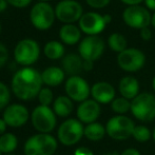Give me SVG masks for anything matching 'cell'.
Wrapping results in <instances>:
<instances>
[{
	"instance_id": "cell-27",
	"label": "cell",
	"mask_w": 155,
	"mask_h": 155,
	"mask_svg": "<svg viewBox=\"0 0 155 155\" xmlns=\"http://www.w3.org/2000/svg\"><path fill=\"white\" fill-rule=\"evenodd\" d=\"M111 108L116 114L124 115L129 111H131V101L124 97L115 98L111 104Z\"/></svg>"
},
{
	"instance_id": "cell-39",
	"label": "cell",
	"mask_w": 155,
	"mask_h": 155,
	"mask_svg": "<svg viewBox=\"0 0 155 155\" xmlns=\"http://www.w3.org/2000/svg\"><path fill=\"white\" fill-rule=\"evenodd\" d=\"M146 3V6H147L149 10L154 11L155 12V0H143Z\"/></svg>"
},
{
	"instance_id": "cell-22",
	"label": "cell",
	"mask_w": 155,
	"mask_h": 155,
	"mask_svg": "<svg viewBox=\"0 0 155 155\" xmlns=\"http://www.w3.org/2000/svg\"><path fill=\"white\" fill-rule=\"evenodd\" d=\"M73 109V100L68 96H58L53 102V111L59 117H68L72 113Z\"/></svg>"
},
{
	"instance_id": "cell-31",
	"label": "cell",
	"mask_w": 155,
	"mask_h": 155,
	"mask_svg": "<svg viewBox=\"0 0 155 155\" xmlns=\"http://www.w3.org/2000/svg\"><path fill=\"white\" fill-rule=\"evenodd\" d=\"M111 0H86L89 6L93 8H104L110 3Z\"/></svg>"
},
{
	"instance_id": "cell-5",
	"label": "cell",
	"mask_w": 155,
	"mask_h": 155,
	"mask_svg": "<svg viewBox=\"0 0 155 155\" xmlns=\"http://www.w3.org/2000/svg\"><path fill=\"white\" fill-rule=\"evenodd\" d=\"M55 8L48 2H38L30 12V20L35 29L39 31H47L55 21Z\"/></svg>"
},
{
	"instance_id": "cell-4",
	"label": "cell",
	"mask_w": 155,
	"mask_h": 155,
	"mask_svg": "<svg viewBox=\"0 0 155 155\" xmlns=\"http://www.w3.org/2000/svg\"><path fill=\"white\" fill-rule=\"evenodd\" d=\"M135 124L126 115H116L111 117L106 124V132L115 140H126L132 136Z\"/></svg>"
},
{
	"instance_id": "cell-41",
	"label": "cell",
	"mask_w": 155,
	"mask_h": 155,
	"mask_svg": "<svg viewBox=\"0 0 155 155\" xmlns=\"http://www.w3.org/2000/svg\"><path fill=\"white\" fill-rule=\"evenodd\" d=\"M8 5V3L6 2V0H0V13L5 11Z\"/></svg>"
},
{
	"instance_id": "cell-35",
	"label": "cell",
	"mask_w": 155,
	"mask_h": 155,
	"mask_svg": "<svg viewBox=\"0 0 155 155\" xmlns=\"http://www.w3.org/2000/svg\"><path fill=\"white\" fill-rule=\"evenodd\" d=\"M75 155H94V153L87 147H79L75 150Z\"/></svg>"
},
{
	"instance_id": "cell-17",
	"label": "cell",
	"mask_w": 155,
	"mask_h": 155,
	"mask_svg": "<svg viewBox=\"0 0 155 155\" xmlns=\"http://www.w3.org/2000/svg\"><path fill=\"white\" fill-rule=\"evenodd\" d=\"M91 95L98 104H110L115 99V89L107 81H98L91 88Z\"/></svg>"
},
{
	"instance_id": "cell-15",
	"label": "cell",
	"mask_w": 155,
	"mask_h": 155,
	"mask_svg": "<svg viewBox=\"0 0 155 155\" xmlns=\"http://www.w3.org/2000/svg\"><path fill=\"white\" fill-rule=\"evenodd\" d=\"M80 31L88 36H98L104 29H106V22L104 20V16L96 12L84 13L81 18L78 21Z\"/></svg>"
},
{
	"instance_id": "cell-28",
	"label": "cell",
	"mask_w": 155,
	"mask_h": 155,
	"mask_svg": "<svg viewBox=\"0 0 155 155\" xmlns=\"http://www.w3.org/2000/svg\"><path fill=\"white\" fill-rule=\"evenodd\" d=\"M132 136L134 137L135 140L139 143H146L152 137V133L146 126H136L133 131Z\"/></svg>"
},
{
	"instance_id": "cell-50",
	"label": "cell",
	"mask_w": 155,
	"mask_h": 155,
	"mask_svg": "<svg viewBox=\"0 0 155 155\" xmlns=\"http://www.w3.org/2000/svg\"><path fill=\"white\" fill-rule=\"evenodd\" d=\"M0 155H2V153H1V152H0Z\"/></svg>"
},
{
	"instance_id": "cell-25",
	"label": "cell",
	"mask_w": 155,
	"mask_h": 155,
	"mask_svg": "<svg viewBox=\"0 0 155 155\" xmlns=\"http://www.w3.org/2000/svg\"><path fill=\"white\" fill-rule=\"evenodd\" d=\"M18 139L13 133H4L0 136V152L2 154L13 153L17 149Z\"/></svg>"
},
{
	"instance_id": "cell-36",
	"label": "cell",
	"mask_w": 155,
	"mask_h": 155,
	"mask_svg": "<svg viewBox=\"0 0 155 155\" xmlns=\"http://www.w3.org/2000/svg\"><path fill=\"white\" fill-rule=\"evenodd\" d=\"M120 155H140V152L134 148H129V149H126L121 152Z\"/></svg>"
},
{
	"instance_id": "cell-9",
	"label": "cell",
	"mask_w": 155,
	"mask_h": 155,
	"mask_svg": "<svg viewBox=\"0 0 155 155\" xmlns=\"http://www.w3.org/2000/svg\"><path fill=\"white\" fill-rule=\"evenodd\" d=\"M56 18L64 25H73L84 15L81 4L76 0H61L55 8Z\"/></svg>"
},
{
	"instance_id": "cell-49",
	"label": "cell",
	"mask_w": 155,
	"mask_h": 155,
	"mask_svg": "<svg viewBox=\"0 0 155 155\" xmlns=\"http://www.w3.org/2000/svg\"><path fill=\"white\" fill-rule=\"evenodd\" d=\"M0 31H1V25H0Z\"/></svg>"
},
{
	"instance_id": "cell-33",
	"label": "cell",
	"mask_w": 155,
	"mask_h": 155,
	"mask_svg": "<svg viewBox=\"0 0 155 155\" xmlns=\"http://www.w3.org/2000/svg\"><path fill=\"white\" fill-rule=\"evenodd\" d=\"M6 2L10 5L14 6V8H27L28 5H30L32 0H6Z\"/></svg>"
},
{
	"instance_id": "cell-45",
	"label": "cell",
	"mask_w": 155,
	"mask_h": 155,
	"mask_svg": "<svg viewBox=\"0 0 155 155\" xmlns=\"http://www.w3.org/2000/svg\"><path fill=\"white\" fill-rule=\"evenodd\" d=\"M152 87H153V90L155 92V77L153 78V80H152Z\"/></svg>"
},
{
	"instance_id": "cell-42",
	"label": "cell",
	"mask_w": 155,
	"mask_h": 155,
	"mask_svg": "<svg viewBox=\"0 0 155 155\" xmlns=\"http://www.w3.org/2000/svg\"><path fill=\"white\" fill-rule=\"evenodd\" d=\"M104 22H106V25H109V23L112 21V17H111V15L106 14V15H104Z\"/></svg>"
},
{
	"instance_id": "cell-18",
	"label": "cell",
	"mask_w": 155,
	"mask_h": 155,
	"mask_svg": "<svg viewBox=\"0 0 155 155\" xmlns=\"http://www.w3.org/2000/svg\"><path fill=\"white\" fill-rule=\"evenodd\" d=\"M118 90L121 97L133 100L139 94V82L133 76H124L119 81Z\"/></svg>"
},
{
	"instance_id": "cell-34",
	"label": "cell",
	"mask_w": 155,
	"mask_h": 155,
	"mask_svg": "<svg viewBox=\"0 0 155 155\" xmlns=\"http://www.w3.org/2000/svg\"><path fill=\"white\" fill-rule=\"evenodd\" d=\"M140 37L145 41H149L152 38V31L149 29V27L140 30Z\"/></svg>"
},
{
	"instance_id": "cell-29",
	"label": "cell",
	"mask_w": 155,
	"mask_h": 155,
	"mask_svg": "<svg viewBox=\"0 0 155 155\" xmlns=\"http://www.w3.org/2000/svg\"><path fill=\"white\" fill-rule=\"evenodd\" d=\"M11 100V91L8 87L0 81V110H3L8 106Z\"/></svg>"
},
{
	"instance_id": "cell-1",
	"label": "cell",
	"mask_w": 155,
	"mask_h": 155,
	"mask_svg": "<svg viewBox=\"0 0 155 155\" xmlns=\"http://www.w3.org/2000/svg\"><path fill=\"white\" fill-rule=\"evenodd\" d=\"M42 84L41 74L34 68L25 67L14 74L11 88L18 99L28 101L38 96Z\"/></svg>"
},
{
	"instance_id": "cell-23",
	"label": "cell",
	"mask_w": 155,
	"mask_h": 155,
	"mask_svg": "<svg viewBox=\"0 0 155 155\" xmlns=\"http://www.w3.org/2000/svg\"><path fill=\"white\" fill-rule=\"evenodd\" d=\"M43 53L45 57L51 60H57L64 57V47L61 42L56 40H52L45 43L43 48Z\"/></svg>"
},
{
	"instance_id": "cell-40",
	"label": "cell",
	"mask_w": 155,
	"mask_h": 155,
	"mask_svg": "<svg viewBox=\"0 0 155 155\" xmlns=\"http://www.w3.org/2000/svg\"><path fill=\"white\" fill-rule=\"evenodd\" d=\"M5 129H6L5 121L3 120V118H0V136L5 133Z\"/></svg>"
},
{
	"instance_id": "cell-13",
	"label": "cell",
	"mask_w": 155,
	"mask_h": 155,
	"mask_svg": "<svg viewBox=\"0 0 155 155\" xmlns=\"http://www.w3.org/2000/svg\"><path fill=\"white\" fill-rule=\"evenodd\" d=\"M65 93L73 101L82 102L88 99L91 94V88L88 81L80 76H70L65 81Z\"/></svg>"
},
{
	"instance_id": "cell-37",
	"label": "cell",
	"mask_w": 155,
	"mask_h": 155,
	"mask_svg": "<svg viewBox=\"0 0 155 155\" xmlns=\"http://www.w3.org/2000/svg\"><path fill=\"white\" fill-rule=\"evenodd\" d=\"M121 2H124V4L129 6H132V5H139L140 2H143V0H120Z\"/></svg>"
},
{
	"instance_id": "cell-14",
	"label": "cell",
	"mask_w": 155,
	"mask_h": 155,
	"mask_svg": "<svg viewBox=\"0 0 155 155\" xmlns=\"http://www.w3.org/2000/svg\"><path fill=\"white\" fill-rule=\"evenodd\" d=\"M2 118L6 126L12 128H20L28 123L30 118V113L27 107L20 104H8L3 111Z\"/></svg>"
},
{
	"instance_id": "cell-11",
	"label": "cell",
	"mask_w": 155,
	"mask_h": 155,
	"mask_svg": "<svg viewBox=\"0 0 155 155\" xmlns=\"http://www.w3.org/2000/svg\"><path fill=\"white\" fill-rule=\"evenodd\" d=\"M146 56L140 50L128 48L117 55V64L126 72H137L145 65Z\"/></svg>"
},
{
	"instance_id": "cell-26",
	"label": "cell",
	"mask_w": 155,
	"mask_h": 155,
	"mask_svg": "<svg viewBox=\"0 0 155 155\" xmlns=\"http://www.w3.org/2000/svg\"><path fill=\"white\" fill-rule=\"evenodd\" d=\"M108 45L112 51L116 52V53H121L123 51H124L128 45L127 42V38L124 35L119 34V33H113L109 36L108 38Z\"/></svg>"
},
{
	"instance_id": "cell-8",
	"label": "cell",
	"mask_w": 155,
	"mask_h": 155,
	"mask_svg": "<svg viewBox=\"0 0 155 155\" xmlns=\"http://www.w3.org/2000/svg\"><path fill=\"white\" fill-rule=\"evenodd\" d=\"M31 119L35 130L45 134H49L50 132H52L55 129L57 123L54 111L50 107L40 106V104L33 110Z\"/></svg>"
},
{
	"instance_id": "cell-10",
	"label": "cell",
	"mask_w": 155,
	"mask_h": 155,
	"mask_svg": "<svg viewBox=\"0 0 155 155\" xmlns=\"http://www.w3.org/2000/svg\"><path fill=\"white\" fill-rule=\"evenodd\" d=\"M152 15L148 8L140 5H132L124 8L123 13L124 22L132 29H145L151 25Z\"/></svg>"
},
{
	"instance_id": "cell-19",
	"label": "cell",
	"mask_w": 155,
	"mask_h": 155,
	"mask_svg": "<svg viewBox=\"0 0 155 155\" xmlns=\"http://www.w3.org/2000/svg\"><path fill=\"white\" fill-rule=\"evenodd\" d=\"M82 63H84V59L80 57L79 54L70 53L62 58L61 65L65 74L70 76H77L84 70Z\"/></svg>"
},
{
	"instance_id": "cell-2",
	"label": "cell",
	"mask_w": 155,
	"mask_h": 155,
	"mask_svg": "<svg viewBox=\"0 0 155 155\" xmlns=\"http://www.w3.org/2000/svg\"><path fill=\"white\" fill-rule=\"evenodd\" d=\"M57 147V140L54 136L38 133L28 138L23 147V152L25 155H54Z\"/></svg>"
},
{
	"instance_id": "cell-43",
	"label": "cell",
	"mask_w": 155,
	"mask_h": 155,
	"mask_svg": "<svg viewBox=\"0 0 155 155\" xmlns=\"http://www.w3.org/2000/svg\"><path fill=\"white\" fill-rule=\"evenodd\" d=\"M151 25L153 28H155V12H154V14L152 15V17H151Z\"/></svg>"
},
{
	"instance_id": "cell-47",
	"label": "cell",
	"mask_w": 155,
	"mask_h": 155,
	"mask_svg": "<svg viewBox=\"0 0 155 155\" xmlns=\"http://www.w3.org/2000/svg\"><path fill=\"white\" fill-rule=\"evenodd\" d=\"M39 2H48V1H50V0H38Z\"/></svg>"
},
{
	"instance_id": "cell-48",
	"label": "cell",
	"mask_w": 155,
	"mask_h": 155,
	"mask_svg": "<svg viewBox=\"0 0 155 155\" xmlns=\"http://www.w3.org/2000/svg\"><path fill=\"white\" fill-rule=\"evenodd\" d=\"M3 155H16V154H14V153H8V154H3Z\"/></svg>"
},
{
	"instance_id": "cell-7",
	"label": "cell",
	"mask_w": 155,
	"mask_h": 155,
	"mask_svg": "<svg viewBox=\"0 0 155 155\" xmlns=\"http://www.w3.org/2000/svg\"><path fill=\"white\" fill-rule=\"evenodd\" d=\"M84 135V127L78 119L70 118L64 120L58 128V140L63 146H74L82 138Z\"/></svg>"
},
{
	"instance_id": "cell-21",
	"label": "cell",
	"mask_w": 155,
	"mask_h": 155,
	"mask_svg": "<svg viewBox=\"0 0 155 155\" xmlns=\"http://www.w3.org/2000/svg\"><path fill=\"white\" fill-rule=\"evenodd\" d=\"M59 37L63 43L74 45L79 42L81 38V31L75 25H63L59 30Z\"/></svg>"
},
{
	"instance_id": "cell-16",
	"label": "cell",
	"mask_w": 155,
	"mask_h": 155,
	"mask_svg": "<svg viewBox=\"0 0 155 155\" xmlns=\"http://www.w3.org/2000/svg\"><path fill=\"white\" fill-rule=\"evenodd\" d=\"M100 104L94 99H87L80 102L77 108V118L82 124H92L95 123L96 119L100 115Z\"/></svg>"
},
{
	"instance_id": "cell-3",
	"label": "cell",
	"mask_w": 155,
	"mask_h": 155,
	"mask_svg": "<svg viewBox=\"0 0 155 155\" xmlns=\"http://www.w3.org/2000/svg\"><path fill=\"white\" fill-rule=\"evenodd\" d=\"M131 112L139 121L150 123L155 118V95L140 93L131 101Z\"/></svg>"
},
{
	"instance_id": "cell-44",
	"label": "cell",
	"mask_w": 155,
	"mask_h": 155,
	"mask_svg": "<svg viewBox=\"0 0 155 155\" xmlns=\"http://www.w3.org/2000/svg\"><path fill=\"white\" fill-rule=\"evenodd\" d=\"M102 155H119L117 152H113V153H106V154H102Z\"/></svg>"
},
{
	"instance_id": "cell-24",
	"label": "cell",
	"mask_w": 155,
	"mask_h": 155,
	"mask_svg": "<svg viewBox=\"0 0 155 155\" xmlns=\"http://www.w3.org/2000/svg\"><path fill=\"white\" fill-rule=\"evenodd\" d=\"M106 127L99 123H92L84 127V136L92 141L101 140L106 134Z\"/></svg>"
},
{
	"instance_id": "cell-12",
	"label": "cell",
	"mask_w": 155,
	"mask_h": 155,
	"mask_svg": "<svg viewBox=\"0 0 155 155\" xmlns=\"http://www.w3.org/2000/svg\"><path fill=\"white\" fill-rule=\"evenodd\" d=\"M80 57L84 60L95 61L99 59L104 52V40L99 36H88L84 38L78 47Z\"/></svg>"
},
{
	"instance_id": "cell-38",
	"label": "cell",
	"mask_w": 155,
	"mask_h": 155,
	"mask_svg": "<svg viewBox=\"0 0 155 155\" xmlns=\"http://www.w3.org/2000/svg\"><path fill=\"white\" fill-rule=\"evenodd\" d=\"M93 62L94 61H90V60H84V63H82V69L84 71H91L93 69Z\"/></svg>"
},
{
	"instance_id": "cell-6",
	"label": "cell",
	"mask_w": 155,
	"mask_h": 155,
	"mask_svg": "<svg viewBox=\"0 0 155 155\" xmlns=\"http://www.w3.org/2000/svg\"><path fill=\"white\" fill-rule=\"evenodd\" d=\"M40 48L36 40L25 38L20 40L14 50V57L18 64L30 67L38 60Z\"/></svg>"
},
{
	"instance_id": "cell-20",
	"label": "cell",
	"mask_w": 155,
	"mask_h": 155,
	"mask_svg": "<svg viewBox=\"0 0 155 155\" xmlns=\"http://www.w3.org/2000/svg\"><path fill=\"white\" fill-rule=\"evenodd\" d=\"M65 73L61 68L49 67L41 73L42 82L48 87H57L64 80Z\"/></svg>"
},
{
	"instance_id": "cell-46",
	"label": "cell",
	"mask_w": 155,
	"mask_h": 155,
	"mask_svg": "<svg viewBox=\"0 0 155 155\" xmlns=\"http://www.w3.org/2000/svg\"><path fill=\"white\" fill-rule=\"evenodd\" d=\"M152 137H153V139H154V141H155V128H154L153 133H152Z\"/></svg>"
},
{
	"instance_id": "cell-32",
	"label": "cell",
	"mask_w": 155,
	"mask_h": 155,
	"mask_svg": "<svg viewBox=\"0 0 155 155\" xmlns=\"http://www.w3.org/2000/svg\"><path fill=\"white\" fill-rule=\"evenodd\" d=\"M8 59V51L3 43L0 42V69L5 65Z\"/></svg>"
},
{
	"instance_id": "cell-30",
	"label": "cell",
	"mask_w": 155,
	"mask_h": 155,
	"mask_svg": "<svg viewBox=\"0 0 155 155\" xmlns=\"http://www.w3.org/2000/svg\"><path fill=\"white\" fill-rule=\"evenodd\" d=\"M37 97H38V100L40 102V106L49 107L52 102H54L53 92L50 88H42Z\"/></svg>"
}]
</instances>
